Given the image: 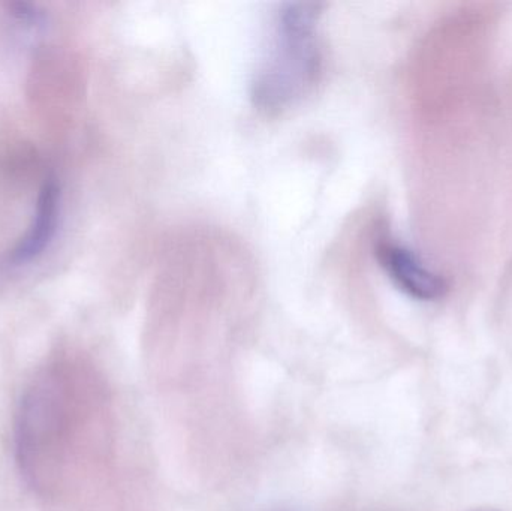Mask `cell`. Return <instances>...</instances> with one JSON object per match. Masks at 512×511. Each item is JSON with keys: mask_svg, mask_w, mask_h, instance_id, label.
Instances as JSON below:
<instances>
[{"mask_svg": "<svg viewBox=\"0 0 512 511\" xmlns=\"http://www.w3.org/2000/svg\"><path fill=\"white\" fill-rule=\"evenodd\" d=\"M319 5L285 3L276 18L274 41L254 81L256 107L268 114L297 104L321 74Z\"/></svg>", "mask_w": 512, "mask_h": 511, "instance_id": "6da1fadb", "label": "cell"}, {"mask_svg": "<svg viewBox=\"0 0 512 511\" xmlns=\"http://www.w3.org/2000/svg\"><path fill=\"white\" fill-rule=\"evenodd\" d=\"M68 390L65 372L48 371L24 393L15 422V459L33 488H45L65 453Z\"/></svg>", "mask_w": 512, "mask_h": 511, "instance_id": "7a4b0ae2", "label": "cell"}, {"mask_svg": "<svg viewBox=\"0 0 512 511\" xmlns=\"http://www.w3.org/2000/svg\"><path fill=\"white\" fill-rule=\"evenodd\" d=\"M62 212V189L56 176L45 177L36 198L35 212L26 234L6 254V264L12 267L26 266L38 260L56 236Z\"/></svg>", "mask_w": 512, "mask_h": 511, "instance_id": "3957f363", "label": "cell"}, {"mask_svg": "<svg viewBox=\"0 0 512 511\" xmlns=\"http://www.w3.org/2000/svg\"><path fill=\"white\" fill-rule=\"evenodd\" d=\"M378 258L391 281L408 296L423 302L441 299L447 284L433 273L414 252L396 243H382Z\"/></svg>", "mask_w": 512, "mask_h": 511, "instance_id": "277c9868", "label": "cell"}, {"mask_svg": "<svg viewBox=\"0 0 512 511\" xmlns=\"http://www.w3.org/2000/svg\"><path fill=\"white\" fill-rule=\"evenodd\" d=\"M475 511H495V510H475Z\"/></svg>", "mask_w": 512, "mask_h": 511, "instance_id": "5b68a950", "label": "cell"}]
</instances>
